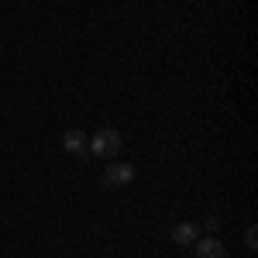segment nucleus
Returning <instances> with one entry per match:
<instances>
[{
	"mask_svg": "<svg viewBox=\"0 0 258 258\" xmlns=\"http://www.w3.org/2000/svg\"><path fill=\"white\" fill-rule=\"evenodd\" d=\"M86 152L97 155V159H117L120 152H124V135H120L117 127H100L97 135L86 141Z\"/></svg>",
	"mask_w": 258,
	"mask_h": 258,
	"instance_id": "1",
	"label": "nucleus"
},
{
	"mask_svg": "<svg viewBox=\"0 0 258 258\" xmlns=\"http://www.w3.org/2000/svg\"><path fill=\"white\" fill-rule=\"evenodd\" d=\"M103 182H107L110 189L131 186V182H135V165H131V162H110L107 172H103Z\"/></svg>",
	"mask_w": 258,
	"mask_h": 258,
	"instance_id": "2",
	"label": "nucleus"
},
{
	"mask_svg": "<svg viewBox=\"0 0 258 258\" xmlns=\"http://www.w3.org/2000/svg\"><path fill=\"white\" fill-rule=\"evenodd\" d=\"M193 248H197V258H227L224 241H217L214 234H210V238H197V241H193Z\"/></svg>",
	"mask_w": 258,
	"mask_h": 258,
	"instance_id": "3",
	"label": "nucleus"
},
{
	"mask_svg": "<svg viewBox=\"0 0 258 258\" xmlns=\"http://www.w3.org/2000/svg\"><path fill=\"white\" fill-rule=\"evenodd\" d=\"M62 148H66L69 155H76V159H86V155H90V152H86V135L76 131V127L62 135Z\"/></svg>",
	"mask_w": 258,
	"mask_h": 258,
	"instance_id": "4",
	"label": "nucleus"
},
{
	"mask_svg": "<svg viewBox=\"0 0 258 258\" xmlns=\"http://www.w3.org/2000/svg\"><path fill=\"white\" fill-rule=\"evenodd\" d=\"M197 238H200V231H197V224H189V220H182V224L172 227V241L182 244V248H186V244H193Z\"/></svg>",
	"mask_w": 258,
	"mask_h": 258,
	"instance_id": "5",
	"label": "nucleus"
},
{
	"mask_svg": "<svg viewBox=\"0 0 258 258\" xmlns=\"http://www.w3.org/2000/svg\"><path fill=\"white\" fill-rule=\"evenodd\" d=\"M244 244H248L251 251L258 248V227H248V231H244Z\"/></svg>",
	"mask_w": 258,
	"mask_h": 258,
	"instance_id": "6",
	"label": "nucleus"
},
{
	"mask_svg": "<svg viewBox=\"0 0 258 258\" xmlns=\"http://www.w3.org/2000/svg\"><path fill=\"white\" fill-rule=\"evenodd\" d=\"M207 231H210V234H217V231H220V220L217 217H207Z\"/></svg>",
	"mask_w": 258,
	"mask_h": 258,
	"instance_id": "7",
	"label": "nucleus"
}]
</instances>
